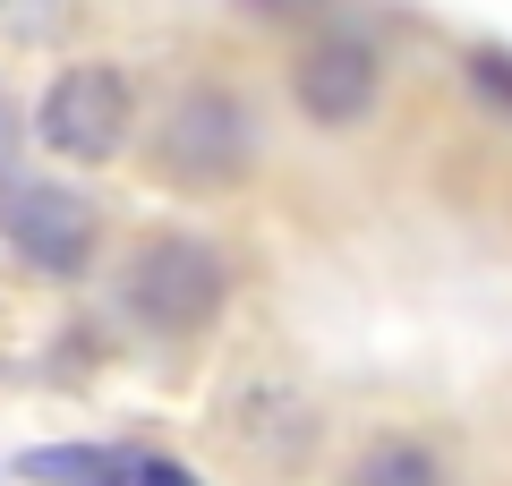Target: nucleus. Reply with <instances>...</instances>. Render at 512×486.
Returning <instances> with one entry per match:
<instances>
[{
    "instance_id": "nucleus-10",
    "label": "nucleus",
    "mask_w": 512,
    "mask_h": 486,
    "mask_svg": "<svg viewBox=\"0 0 512 486\" xmlns=\"http://www.w3.org/2000/svg\"><path fill=\"white\" fill-rule=\"evenodd\" d=\"M128 486H197V478H180L171 461H146V469H128Z\"/></svg>"
},
{
    "instance_id": "nucleus-4",
    "label": "nucleus",
    "mask_w": 512,
    "mask_h": 486,
    "mask_svg": "<svg viewBox=\"0 0 512 486\" xmlns=\"http://www.w3.org/2000/svg\"><path fill=\"white\" fill-rule=\"evenodd\" d=\"M163 162L180 171L188 188L239 180V171H248V120H239V103L214 94V86L180 94V111H171V128H163Z\"/></svg>"
},
{
    "instance_id": "nucleus-5",
    "label": "nucleus",
    "mask_w": 512,
    "mask_h": 486,
    "mask_svg": "<svg viewBox=\"0 0 512 486\" xmlns=\"http://www.w3.org/2000/svg\"><path fill=\"white\" fill-rule=\"evenodd\" d=\"M299 103H308V120L350 128L367 103H376V52H367V43H350V35L316 43V52L299 60Z\"/></svg>"
},
{
    "instance_id": "nucleus-7",
    "label": "nucleus",
    "mask_w": 512,
    "mask_h": 486,
    "mask_svg": "<svg viewBox=\"0 0 512 486\" xmlns=\"http://www.w3.org/2000/svg\"><path fill=\"white\" fill-rule=\"evenodd\" d=\"M359 486H444V478H436V461L419 444H376L359 461Z\"/></svg>"
},
{
    "instance_id": "nucleus-8",
    "label": "nucleus",
    "mask_w": 512,
    "mask_h": 486,
    "mask_svg": "<svg viewBox=\"0 0 512 486\" xmlns=\"http://www.w3.org/2000/svg\"><path fill=\"white\" fill-rule=\"evenodd\" d=\"M470 77L487 86V103L512 111V52H470Z\"/></svg>"
},
{
    "instance_id": "nucleus-6",
    "label": "nucleus",
    "mask_w": 512,
    "mask_h": 486,
    "mask_svg": "<svg viewBox=\"0 0 512 486\" xmlns=\"http://www.w3.org/2000/svg\"><path fill=\"white\" fill-rule=\"evenodd\" d=\"M18 478L26 486H128V469L94 444H52V452H26Z\"/></svg>"
},
{
    "instance_id": "nucleus-2",
    "label": "nucleus",
    "mask_w": 512,
    "mask_h": 486,
    "mask_svg": "<svg viewBox=\"0 0 512 486\" xmlns=\"http://www.w3.org/2000/svg\"><path fill=\"white\" fill-rule=\"evenodd\" d=\"M0 239H9L35 273H77L94 256V205L77 197V188L26 180V188L0 197Z\"/></svg>"
},
{
    "instance_id": "nucleus-3",
    "label": "nucleus",
    "mask_w": 512,
    "mask_h": 486,
    "mask_svg": "<svg viewBox=\"0 0 512 486\" xmlns=\"http://www.w3.org/2000/svg\"><path fill=\"white\" fill-rule=\"evenodd\" d=\"M128 137V77L120 69H69L43 94V145L69 162H103Z\"/></svg>"
},
{
    "instance_id": "nucleus-1",
    "label": "nucleus",
    "mask_w": 512,
    "mask_h": 486,
    "mask_svg": "<svg viewBox=\"0 0 512 486\" xmlns=\"http://www.w3.org/2000/svg\"><path fill=\"white\" fill-rule=\"evenodd\" d=\"M222 290H231V273H222V256L205 248V239H154V248H137V265H128V307H137L154 333H197L222 307Z\"/></svg>"
},
{
    "instance_id": "nucleus-9",
    "label": "nucleus",
    "mask_w": 512,
    "mask_h": 486,
    "mask_svg": "<svg viewBox=\"0 0 512 486\" xmlns=\"http://www.w3.org/2000/svg\"><path fill=\"white\" fill-rule=\"evenodd\" d=\"M9 171H18V111L0 103V180H9Z\"/></svg>"
}]
</instances>
